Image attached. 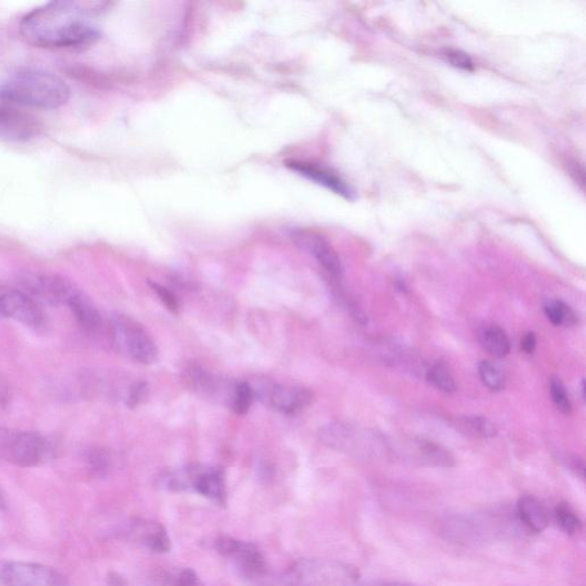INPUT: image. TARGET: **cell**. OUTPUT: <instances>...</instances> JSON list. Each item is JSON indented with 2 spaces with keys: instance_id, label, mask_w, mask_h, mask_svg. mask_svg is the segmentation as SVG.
Returning a JSON list of instances; mask_svg holds the SVG:
<instances>
[{
  "instance_id": "16",
  "label": "cell",
  "mask_w": 586,
  "mask_h": 586,
  "mask_svg": "<svg viewBox=\"0 0 586 586\" xmlns=\"http://www.w3.org/2000/svg\"><path fill=\"white\" fill-rule=\"evenodd\" d=\"M270 400L281 413L294 414L311 405L313 393L305 387L277 385L271 391Z\"/></svg>"
},
{
  "instance_id": "19",
  "label": "cell",
  "mask_w": 586,
  "mask_h": 586,
  "mask_svg": "<svg viewBox=\"0 0 586 586\" xmlns=\"http://www.w3.org/2000/svg\"><path fill=\"white\" fill-rule=\"evenodd\" d=\"M517 517L519 521L530 531L542 532L547 529L549 525L547 509L539 499L532 498V496H523L519 499Z\"/></svg>"
},
{
  "instance_id": "9",
  "label": "cell",
  "mask_w": 586,
  "mask_h": 586,
  "mask_svg": "<svg viewBox=\"0 0 586 586\" xmlns=\"http://www.w3.org/2000/svg\"><path fill=\"white\" fill-rule=\"evenodd\" d=\"M22 284L25 293L34 301L50 303V305H66L78 290L73 282L61 275L29 274L24 276Z\"/></svg>"
},
{
  "instance_id": "14",
  "label": "cell",
  "mask_w": 586,
  "mask_h": 586,
  "mask_svg": "<svg viewBox=\"0 0 586 586\" xmlns=\"http://www.w3.org/2000/svg\"><path fill=\"white\" fill-rule=\"evenodd\" d=\"M288 168L301 174V176L328 188V190L343 196V198L355 200V192L352 190L351 186L328 169L321 168L316 164L303 162V160H290V162H288Z\"/></svg>"
},
{
  "instance_id": "28",
  "label": "cell",
  "mask_w": 586,
  "mask_h": 586,
  "mask_svg": "<svg viewBox=\"0 0 586 586\" xmlns=\"http://www.w3.org/2000/svg\"><path fill=\"white\" fill-rule=\"evenodd\" d=\"M478 375H480L482 383L491 391H502L505 386L502 371L499 370L498 365L491 364L490 361H482L478 365Z\"/></svg>"
},
{
  "instance_id": "32",
  "label": "cell",
  "mask_w": 586,
  "mask_h": 586,
  "mask_svg": "<svg viewBox=\"0 0 586 586\" xmlns=\"http://www.w3.org/2000/svg\"><path fill=\"white\" fill-rule=\"evenodd\" d=\"M150 288L155 291V293L158 294L160 301L163 302L164 305L169 308L170 311L177 313L179 311V302L176 296L171 293V291L165 288L163 285L154 283V282H149Z\"/></svg>"
},
{
  "instance_id": "24",
  "label": "cell",
  "mask_w": 586,
  "mask_h": 586,
  "mask_svg": "<svg viewBox=\"0 0 586 586\" xmlns=\"http://www.w3.org/2000/svg\"><path fill=\"white\" fill-rule=\"evenodd\" d=\"M554 518H556L559 528L567 535L575 536L580 534L581 528H583V523H581L580 517L577 516L570 505L565 503L558 504V507L554 509Z\"/></svg>"
},
{
  "instance_id": "12",
  "label": "cell",
  "mask_w": 586,
  "mask_h": 586,
  "mask_svg": "<svg viewBox=\"0 0 586 586\" xmlns=\"http://www.w3.org/2000/svg\"><path fill=\"white\" fill-rule=\"evenodd\" d=\"M291 239L299 248L311 253L331 276L335 279L342 276L343 267L338 254L324 236L314 231L298 230L291 232Z\"/></svg>"
},
{
  "instance_id": "10",
  "label": "cell",
  "mask_w": 586,
  "mask_h": 586,
  "mask_svg": "<svg viewBox=\"0 0 586 586\" xmlns=\"http://www.w3.org/2000/svg\"><path fill=\"white\" fill-rule=\"evenodd\" d=\"M0 317L15 320L33 328L44 324V313L37 302L25 291L8 286H0Z\"/></svg>"
},
{
  "instance_id": "40",
  "label": "cell",
  "mask_w": 586,
  "mask_h": 586,
  "mask_svg": "<svg viewBox=\"0 0 586 586\" xmlns=\"http://www.w3.org/2000/svg\"><path fill=\"white\" fill-rule=\"evenodd\" d=\"M359 586H416L408 583H400V581H387V583L380 584H368V585H359Z\"/></svg>"
},
{
  "instance_id": "38",
  "label": "cell",
  "mask_w": 586,
  "mask_h": 586,
  "mask_svg": "<svg viewBox=\"0 0 586 586\" xmlns=\"http://www.w3.org/2000/svg\"><path fill=\"white\" fill-rule=\"evenodd\" d=\"M107 585L108 586H128L127 581H125L122 575H119L118 572L111 571L108 576H107Z\"/></svg>"
},
{
  "instance_id": "33",
  "label": "cell",
  "mask_w": 586,
  "mask_h": 586,
  "mask_svg": "<svg viewBox=\"0 0 586 586\" xmlns=\"http://www.w3.org/2000/svg\"><path fill=\"white\" fill-rule=\"evenodd\" d=\"M149 385L145 382H137L133 384L131 389H129L128 405L134 408L138 405H140L143 400L146 399L149 396Z\"/></svg>"
},
{
  "instance_id": "27",
  "label": "cell",
  "mask_w": 586,
  "mask_h": 586,
  "mask_svg": "<svg viewBox=\"0 0 586 586\" xmlns=\"http://www.w3.org/2000/svg\"><path fill=\"white\" fill-rule=\"evenodd\" d=\"M545 315L551 321L554 325H571L576 324V315L574 311L565 303L551 302L547 303L544 307Z\"/></svg>"
},
{
  "instance_id": "31",
  "label": "cell",
  "mask_w": 586,
  "mask_h": 586,
  "mask_svg": "<svg viewBox=\"0 0 586 586\" xmlns=\"http://www.w3.org/2000/svg\"><path fill=\"white\" fill-rule=\"evenodd\" d=\"M444 57L447 61L450 62V64L456 67V68L468 71L474 69L471 57L463 51L454 50V48H447V50L444 51Z\"/></svg>"
},
{
  "instance_id": "1",
  "label": "cell",
  "mask_w": 586,
  "mask_h": 586,
  "mask_svg": "<svg viewBox=\"0 0 586 586\" xmlns=\"http://www.w3.org/2000/svg\"><path fill=\"white\" fill-rule=\"evenodd\" d=\"M88 4L51 2L35 8L22 19L20 33L36 47L85 46L99 38V30L89 19Z\"/></svg>"
},
{
  "instance_id": "26",
  "label": "cell",
  "mask_w": 586,
  "mask_h": 586,
  "mask_svg": "<svg viewBox=\"0 0 586 586\" xmlns=\"http://www.w3.org/2000/svg\"><path fill=\"white\" fill-rule=\"evenodd\" d=\"M253 402V388L247 382L235 384L231 406L236 414H247Z\"/></svg>"
},
{
  "instance_id": "8",
  "label": "cell",
  "mask_w": 586,
  "mask_h": 586,
  "mask_svg": "<svg viewBox=\"0 0 586 586\" xmlns=\"http://www.w3.org/2000/svg\"><path fill=\"white\" fill-rule=\"evenodd\" d=\"M0 583L5 586H68L66 577L42 563L0 560Z\"/></svg>"
},
{
  "instance_id": "21",
  "label": "cell",
  "mask_w": 586,
  "mask_h": 586,
  "mask_svg": "<svg viewBox=\"0 0 586 586\" xmlns=\"http://www.w3.org/2000/svg\"><path fill=\"white\" fill-rule=\"evenodd\" d=\"M456 427L465 436L478 438H491L498 436V428L482 416H463L456 420Z\"/></svg>"
},
{
  "instance_id": "37",
  "label": "cell",
  "mask_w": 586,
  "mask_h": 586,
  "mask_svg": "<svg viewBox=\"0 0 586 586\" xmlns=\"http://www.w3.org/2000/svg\"><path fill=\"white\" fill-rule=\"evenodd\" d=\"M536 335L534 333H529L525 335V338L522 340V350L527 353V355H531L534 353L536 348Z\"/></svg>"
},
{
  "instance_id": "30",
  "label": "cell",
  "mask_w": 586,
  "mask_h": 586,
  "mask_svg": "<svg viewBox=\"0 0 586 586\" xmlns=\"http://www.w3.org/2000/svg\"><path fill=\"white\" fill-rule=\"evenodd\" d=\"M550 392H551L552 400L558 410H560L562 414L570 415L571 405L568 399L565 385L560 378L552 377L550 379Z\"/></svg>"
},
{
  "instance_id": "34",
  "label": "cell",
  "mask_w": 586,
  "mask_h": 586,
  "mask_svg": "<svg viewBox=\"0 0 586 586\" xmlns=\"http://www.w3.org/2000/svg\"><path fill=\"white\" fill-rule=\"evenodd\" d=\"M240 540L231 539V537L223 536L216 540V549L221 556L230 557L234 553Z\"/></svg>"
},
{
  "instance_id": "20",
  "label": "cell",
  "mask_w": 586,
  "mask_h": 586,
  "mask_svg": "<svg viewBox=\"0 0 586 586\" xmlns=\"http://www.w3.org/2000/svg\"><path fill=\"white\" fill-rule=\"evenodd\" d=\"M188 384L192 389L204 396H214L221 391V385L216 375L200 365L190 366L187 370Z\"/></svg>"
},
{
  "instance_id": "39",
  "label": "cell",
  "mask_w": 586,
  "mask_h": 586,
  "mask_svg": "<svg viewBox=\"0 0 586 586\" xmlns=\"http://www.w3.org/2000/svg\"><path fill=\"white\" fill-rule=\"evenodd\" d=\"M8 399H10V392H8L7 384L5 379L0 375V406H5Z\"/></svg>"
},
{
  "instance_id": "29",
  "label": "cell",
  "mask_w": 586,
  "mask_h": 586,
  "mask_svg": "<svg viewBox=\"0 0 586 586\" xmlns=\"http://www.w3.org/2000/svg\"><path fill=\"white\" fill-rule=\"evenodd\" d=\"M87 463L88 468L91 469L93 474L96 476H105L108 472L110 467V458L108 454L106 451L100 448H91L87 451Z\"/></svg>"
},
{
  "instance_id": "3",
  "label": "cell",
  "mask_w": 586,
  "mask_h": 586,
  "mask_svg": "<svg viewBox=\"0 0 586 586\" xmlns=\"http://www.w3.org/2000/svg\"><path fill=\"white\" fill-rule=\"evenodd\" d=\"M359 571L346 563L329 559H303L279 576L263 581L262 586H334L355 583Z\"/></svg>"
},
{
  "instance_id": "2",
  "label": "cell",
  "mask_w": 586,
  "mask_h": 586,
  "mask_svg": "<svg viewBox=\"0 0 586 586\" xmlns=\"http://www.w3.org/2000/svg\"><path fill=\"white\" fill-rule=\"evenodd\" d=\"M0 99L17 107L57 109L70 99L68 84L43 70L19 71L0 84Z\"/></svg>"
},
{
  "instance_id": "17",
  "label": "cell",
  "mask_w": 586,
  "mask_h": 586,
  "mask_svg": "<svg viewBox=\"0 0 586 586\" xmlns=\"http://www.w3.org/2000/svg\"><path fill=\"white\" fill-rule=\"evenodd\" d=\"M231 558L236 571L244 579H261L266 572V562L256 545L240 542Z\"/></svg>"
},
{
  "instance_id": "15",
  "label": "cell",
  "mask_w": 586,
  "mask_h": 586,
  "mask_svg": "<svg viewBox=\"0 0 586 586\" xmlns=\"http://www.w3.org/2000/svg\"><path fill=\"white\" fill-rule=\"evenodd\" d=\"M406 457L411 462L427 468H451L455 464L453 456L433 442L416 440L406 450Z\"/></svg>"
},
{
  "instance_id": "41",
  "label": "cell",
  "mask_w": 586,
  "mask_h": 586,
  "mask_svg": "<svg viewBox=\"0 0 586 586\" xmlns=\"http://www.w3.org/2000/svg\"><path fill=\"white\" fill-rule=\"evenodd\" d=\"M6 509V500H5V498H4L2 490H0V509Z\"/></svg>"
},
{
  "instance_id": "25",
  "label": "cell",
  "mask_w": 586,
  "mask_h": 586,
  "mask_svg": "<svg viewBox=\"0 0 586 586\" xmlns=\"http://www.w3.org/2000/svg\"><path fill=\"white\" fill-rule=\"evenodd\" d=\"M427 380L441 392L454 393L456 391L453 375L450 374L448 366L444 362H437L431 366V369L427 371Z\"/></svg>"
},
{
  "instance_id": "5",
  "label": "cell",
  "mask_w": 586,
  "mask_h": 586,
  "mask_svg": "<svg viewBox=\"0 0 586 586\" xmlns=\"http://www.w3.org/2000/svg\"><path fill=\"white\" fill-rule=\"evenodd\" d=\"M320 438L330 448L356 458H377L386 449V444L377 434L346 424L326 425L320 431Z\"/></svg>"
},
{
  "instance_id": "35",
  "label": "cell",
  "mask_w": 586,
  "mask_h": 586,
  "mask_svg": "<svg viewBox=\"0 0 586 586\" xmlns=\"http://www.w3.org/2000/svg\"><path fill=\"white\" fill-rule=\"evenodd\" d=\"M178 586H204L202 581L194 571H183L179 576Z\"/></svg>"
},
{
  "instance_id": "7",
  "label": "cell",
  "mask_w": 586,
  "mask_h": 586,
  "mask_svg": "<svg viewBox=\"0 0 586 586\" xmlns=\"http://www.w3.org/2000/svg\"><path fill=\"white\" fill-rule=\"evenodd\" d=\"M51 455V445L40 434L0 432V457L22 468L38 467Z\"/></svg>"
},
{
  "instance_id": "6",
  "label": "cell",
  "mask_w": 586,
  "mask_h": 586,
  "mask_svg": "<svg viewBox=\"0 0 586 586\" xmlns=\"http://www.w3.org/2000/svg\"><path fill=\"white\" fill-rule=\"evenodd\" d=\"M111 333L119 350L139 364L150 365L158 359V346L149 331L131 316L116 314L110 320Z\"/></svg>"
},
{
  "instance_id": "13",
  "label": "cell",
  "mask_w": 586,
  "mask_h": 586,
  "mask_svg": "<svg viewBox=\"0 0 586 586\" xmlns=\"http://www.w3.org/2000/svg\"><path fill=\"white\" fill-rule=\"evenodd\" d=\"M181 474L186 485H191L200 495L218 504L226 503V483L221 469L200 468L195 465V467L187 468Z\"/></svg>"
},
{
  "instance_id": "23",
  "label": "cell",
  "mask_w": 586,
  "mask_h": 586,
  "mask_svg": "<svg viewBox=\"0 0 586 586\" xmlns=\"http://www.w3.org/2000/svg\"><path fill=\"white\" fill-rule=\"evenodd\" d=\"M141 535L146 547L151 551L164 553L171 550V540L164 527L159 523L149 522L142 526Z\"/></svg>"
},
{
  "instance_id": "11",
  "label": "cell",
  "mask_w": 586,
  "mask_h": 586,
  "mask_svg": "<svg viewBox=\"0 0 586 586\" xmlns=\"http://www.w3.org/2000/svg\"><path fill=\"white\" fill-rule=\"evenodd\" d=\"M39 131L37 118L19 107L0 99V140L26 142L38 136Z\"/></svg>"
},
{
  "instance_id": "22",
  "label": "cell",
  "mask_w": 586,
  "mask_h": 586,
  "mask_svg": "<svg viewBox=\"0 0 586 586\" xmlns=\"http://www.w3.org/2000/svg\"><path fill=\"white\" fill-rule=\"evenodd\" d=\"M481 344L491 355L502 359L511 351V343L507 333L498 325H491L482 331Z\"/></svg>"
},
{
  "instance_id": "4",
  "label": "cell",
  "mask_w": 586,
  "mask_h": 586,
  "mask_svg": "<svg viewBox=\"0 0 586 586\" xmlns=\"http://www.w3.org/2000/svg\"><path fill=\"white\" fill-rule=\"evenodd\" d=\"M441 531L451 542L480 547L509 534L511 522L499 513L457 514L442 522Z\"/></svg>"
},
{
  "instance_id": "18",
  "label": "cell",
  "mask_w": 586,
  "mask_h": 586,
  "mask_svg": "<svg viewBox=\"0 0 586 586\" xmlns=\"http://www.w3.org/2000/svg\"><path fill=\"white\" fill-rule=\"evenodd\" d=\"M67 306L70 308L78 324L88 334H97L101 329L102 320L99 311L91 299L79 289L69 299Z\"/></svg>"
},
{
  "instance_id": "36",
  "label": "cell",
  "mask_w": 586,
  "mask_h": 586,
  "mask_svg": "<svg viewBox=\"0 0 586 586\" xmlns=\"http://www.w3.org/2000/svg\"><path fill=\"white\" fill-rule=\"evenodd\" d=\"M566 463L567 467L570 468L577 477L584 478L585 465L583 459L579 457V456L572 455L571 457L566 458Z\"/></svg>"
}]
</instances>
